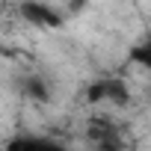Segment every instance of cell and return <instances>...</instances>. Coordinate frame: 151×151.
Returning <instances> with one entry per match:
<instances>
[{"mask_svg": "<svg viewBox=\"0 0 151 151\" xmlns=\"http://www.w3.org/2000/svg\"><path fill=\"white\" fill-rule=\"evenodd\" d=\"M9 151H68L62 142L56 139H45V136H18L6 145Z\"/></svg>", "mask_w": 151, "mask_h": 151, "instance_id": "7a4b0ae2", "label": "cell"}, {"mask_svg": "<svg viewBox=\"0 0 151 151\" xmlns=\"http://www.w3.org/2000/svg\"><path fill=\"white\" fill-rule=\"evenodd\" d=\"M24 15L33 24H45V27H56L59 24V15L50 6H42V3H24Z\"/></svg>", "mask_w": 151, "mask_h": 151, "instance_id": "3957f363", "label": "cell"}, {"mask_svg": "<svg viewBox=\"0 0 151 151\" xmlns=\"http://www.w3.org/2000/svg\"><path fill=\"white\" fill-rule=\"evenodd\" d=\"M89 101H127V89L122 80H98L89 86Z\"/></svg>", "mask_w": 151, "mask_h": 151, "instance_id": "6da1fadb", "label": "cell"}, {"mask_svg": "<svg viewBox=\"0 0 151 151\" xmlns=\"http://www.w3.org/2000/svg\"><path fill=\"white\" fill-rule=\"evenodd\" d=\"M0 151H9V148H6V145H3V148H0Z\"/></svg>", "mask_w": 151, "mask_h": 151, "instance_id": "5b68a950", "label": "cell"}, {"mask_svg": "<svg viewBox=\"0 0 151 151\" xmlns=\"http://www.w3.org/2000/svg\"><path fill=\"white\" fill-rule=\"evenodd\" d=\"M83 3H86V0H71V9H74V12H77V9H80Z\"/></svg>", "mask_w": 151, "mask_h": 151, "instance_id": "277c9868", "label": "cell"}]
</instances>
